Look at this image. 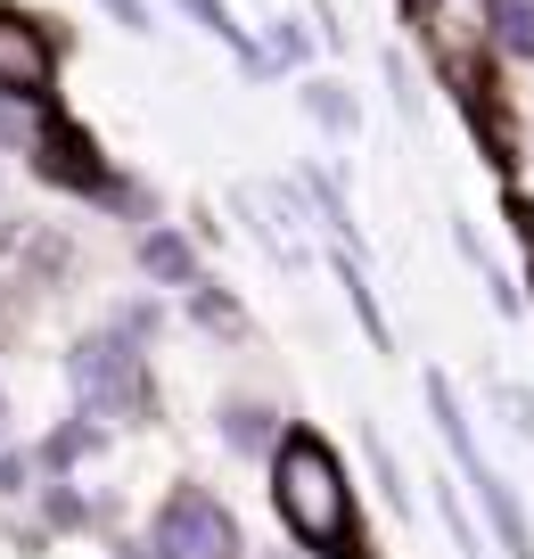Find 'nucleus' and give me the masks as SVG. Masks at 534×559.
Listing matches in <instances>:
<instances>
[{"label": "nucleus", "mask_w": 534, "mask_h": 559, "mask_svg": "<svg viewBox=\"0 0 534 559\" xmlns=\"http://www.w3.org/2000/svg\"><path fill=\"white\" fill-rule=\"evenodd\" d=\"M272 510L288 526V543L305 559H379L363 535V510H354V477L345 453L321 428H288L272 453Z\"/></svg>", "instance_id": "obj_1"}, {"label": "nucleus", "mask_w": 534, "mask_h": 559, "mask_svg": "<svg viewBox=\"0 0 534 559\" xmlns=\"http://www.w3.org/2000/svg\"><path fill=\"white\" fill-rule=\"evenodd\" d=\"M67 386H74V412L99 419V428H149L156 419V370L149 346L116 330H91L67 346Z\"/></svg>", "instance_id": "obj_2"}, {"label": "nucleus", "mask_w": 534, "mask_h": 559, "mask_svg": "<svg viewBox=\"0 0 534 559\" xmlns=\"http://www.w3.org/2000/svg\"><path fill=\"white\" fill-rule=\"evenodd\" d=\"M34 174L50 181V190L67 198H91V206H116V214H149V190L140 181H123L116 165H107V148L83 132V123L67 116V107H50L41 116V140H34Z\"/></svg>", "instance_id": "obj_3"}, {"label": "nucleus", "mask_w": 534, "mask_h": 559, "mask_svg": "<svg viewBox=\"0 0 534 559\" xmlns=\"http://www.w3.org/2000/svg\"><path fill=\"white\" fill-rule=\"evenodd\" d=\"M149 559H247V535H239L223 493L181 477L149 519Z\"/></svg>", "instance_id": "obj_4"}, {"label": "nucleus", "mask_w": 534, "mask_h": 559, "mask_svg": "<svg viewBox=\"0 0 534 559\" xmlns=\"http://www.w3.org/2000/svg\"><path fill=\"white\" fill-rule=\"evenodd\" d=\"M58 67H67V41H58L34 9H9V0H0V91L25 99V107H50Z\"/></svg>", "instance_id": "obj_5"}, {"label": "nucleus", "mask_w": 534, "mask_h": 559, "mask_svg": "<svg viewBox=\"0 0 534 559\" xmlns=\"http://www.w3.org/2000/svg\"><path fill=\"white\" fill-rule=\"evenodd\" d=\"M214 437H223L239 461H272L280 437H288V419H280V403H263V395H223L214 403Z\"/></svg>", "instance_id": "obj_6"}, {"label": "nucleus", "mask_w": 534, "mask_h": 559, "mask_svg": "<svg viewBox=\"0 0 534 559\" xmlns=\"http://www.w3.org/2000/svg\"><path fill=\"white\" fill-rule=\"evenodd\" d=\"M132 263H140V272L156 280V288H198V280H206L198 247L181 239L173 223H149V230H140V239H132Z\"/></svg>", "instance_id": "obj_7"}, {"label": "nucleus", "mask_w": 534, "mask_h": 559, "mask_svg": "<svg viewBox=\"0 0 534 559\" xmlns=\"http://www.w3.org/2000/svg\"><path fill=\"white\" fill-rule=\"evenodd\" d=\"M468 493L485 502V519H494V543H501V559H534V526H526V510H518V493H510V477L485 461V469H468Z\"/></svg>", "instance_id": "obj_8"}, {"label": "nucleus", "mask_w": 534, "mask_h": 559, "mask_svg": "<svg viewBox=\"0 0 534 559\" xmlns=\"http://www.w3.org/2000/svg\"><path fill=\"white\" fill-rule=\"evenodd\" d=\"M477 17H485V41L501 58L534 67V0H477Z\"/></svg>", "instance_id": "obj_9"}, {"label": "nucleus", "mask_w": 534, "mask_h": 559, "mask_svg": "<svg viewBox=\"0 0 534 559\" xmlns=\"http://www.w3.org/2000/svg\"><path fill=\"white\" fill-rule=\"evenodd\" d=\"M99 444H107V428H99V419H83V412H74V419H58L50 437H41V444H34V469H50V477H67V469H74V461H91V453H99Z\"/></svg>", "instance_id": "obj_10"}, {"label": "nucleus", "mask_w": 534, "mask_h": 559, "mask_svg": "<svg viewBox=\"0 0 534 559\" xmlns=\"http://www.w3.org/2000/svg\"><path fill=\"white\" fill-rule=\"evenodd\" d=\"M181 9H190V17H198V25H206V34H214V41H223V50H230V58H239V67H247V74H272V58H263V41H256V34H247V25H239V17H230V0H181Z\"/></svg>", "instance_id": "obj_11"}, {"label": "nucleus", "mask_w": 534, "mask_h": 559, "mask_svg": "<svg viewBox=\"0 0 534 559\" xmlns=\"http://www.w3.org/2000/svg\"><path fill=\"white\" fill-rule=\"evenodd\" d=\"M305 116L312 123H321V132H354V123H363V107H354V91H345V83H321V74H312V83H305Z\"/></svg>", "instance_id": "obj_12"}, {"label": "nucleus", "mask_w": 534, "mask_h": 559, "mask_svg": "<svg viewBox=\"0 0 534 559\" xmlns=\"http://www.w3.org/2000/svg\"><path fill=\"white\" fill-rule=\"evenodd\" d=\"M41 116H50V107H25V99H9V91H0V157H34Z\"/></svg>", "instance_id": "obj_13"}, {"label": "nucleus", "mask_w": 534, "mask_h": 559, "mask_svg": "<svg viewBox=\"0 0 534 559\" xmlns=\"http://www.w3.org/2000/svg\"><path fill=\"white\" fill-rule=\"evenodd\" d=\"M337 280H345V297H354V313H363V330H370V346H395V337H387V313H379V297H370V280H363V263H354V255H345L337 263Z\"/></svg>", "instance_id": "obj_14"}, {"label": "nucleus", "mask_w": 534, "mask_h": 559, "mask_svg": "<svg viewBox=\"0 0 534 559\" xmlns=\"http://www.w3.org/2000/svg\"><path fill=\"white\" fill-rule=\"evenodd\" d=\"M190 313L206 321L214 337H239V330H247V313H239V305L223 297V288H214V280H198V288H190Z\"/></svg>", "instance_id": "obj_15"}, {"label": "nucleus", "mask_w": 534, "mask_h": 559, "mask_svg": "<svg viewBox=\"0 0 534 559\" xmlns=\"http://www.w3.org/2000/svg\"><path fill=\"white\" fill-rule=\"evenodd\" d=\"M107 330H116V337H132V346H149V337L165 330V313H156L149 297H123L116 313H107Z\"/></svg>", "instance_id": "obj_16"}, {"label": "nucleus", "mask_w": 534, "mask_h": 559, "mask_svg": "<svg viewBox=\"0 0 534 559\" xmlns=\"http://www.w3.org/2000/svg\"><path fill=\"white\" fill-rule=\"evenodd\" d=\"M41 519L50 526H91V502L74 493V477H50V486H41Z\"/></svg>", "instance_id": "obj_17"}, {"label": "nucleus", "mask_w": 534, "mask_h": 559, "mask_svg": "<svg viewBox=\"0 0 534 559\" xmlns=\"http://www.w3.org/2000/svg\"><path fill=\"white\" fill-rule=\"evenodd\" d=\"M501 214H510V239H518V255H526V288H534V198L510 190V198H501Z\"/></svg>", "instance_id": "obj_18"}, {"label": "nucleus", "mask_w": 534, "mask_h": 559, "mask_svg": "<svg viewBox=\"0 0 534 559\" xmlns=\"http://www.w3.org/2000/svg\"><path fill=\"white\" fill-rule=\"evenodd\" d=\"M305 50H312V41H305V25H296V17H280L272 41H263V58H272V67H305Z\"/></svg>", "instance_id": "obj_19"}, {"label": "nucleus", "mask_w": 534, "mask_h": 559, "mask_svg": "<svg viewBox=\"0 0 534 559\" xmlns=\"http://www.w3.org/2000/svg\"><path fill=\"white\" fill-rule=\"evenodd\" d=\"M17 493H34V453L0 444V502H17Z\"/></svg>", "instance_id": "obj_20"}, {"label": "nucleus", "mask_w": 534, "mask_h": 559, "mask_svg": "<svg viewBox=\"0 0 534 559\" xmlns=\"http://www.w3.org/2000/svg\"><path fill=\"white\" fill-rule=\"evenodd\" d=\"M99 9L123 25V34H156V25H149V0H99Z\"/></svg>", "instance_id": "obj_21"}, {"label": "nucleus", "mask_w": 534, "mask_h": 559, "mask_svg": "<svg viewBox=\"0 0 534 559\" xmlns=\"http://www.w3.org/2000/svg\"><path fill=\"white\" fill-rule=\"evenodd\" d=\"M501 412H510L518 437H534V395H526V386H501Z\"/></svg>", "instance_id": "obj_22"}]
</instances>
